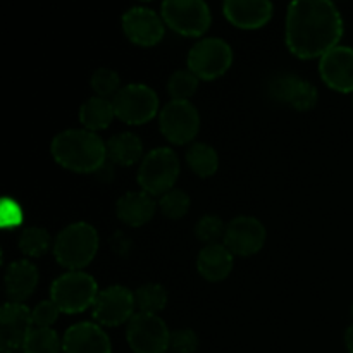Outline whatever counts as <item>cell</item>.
Listing matches in <instances>:
<instances>
[{
    "instance_id": "1",
    "label": "cell",
    "mask_w": 353,
    "mask_h": 353,
    "mask_svg": "<svg viewBox=\"0 0 353 353\" xmlns=\"http://www.w3.org/2000/svg\"><path fill=\"white\" fill-rule=\"evenodd\" d=\"M343 17L327 0H295L288 6L285 40L299 59H317L340 45Z\"/></svg>"
},
{
    "instance_id": "2",
    "label": "cell",
    "mask_w": 353,
    "mask_h": 353,
    "mask_svg": "<svg viewBox=\"0 0 353 353\" xmlns=\"http://www.w3.org/2000/svg\"><path fill=\"white\" fill-rule=\"evenodd\" d=\"M54 161L72 172H95L105 164L107 143L88 130H65L50 143Z\"/></svg>"
},
{
    "instance_id": "3",
    "label": "cell",
    "mask_w": 353,
    "mask_h": 353,
    "mask_svg": "<svg viewBox=\"0 0 353 353\" xmlns=\"http://www.w3.org/2000/svg\"><path fill=\"white\" fill-rule=\"evenodd\" d=\"M99 233L88 223H72L57 234L54 243L55 261L69 271H81L95 259Z\"/></svg>"
},
{
    "instance_id": "4",
    "label": "cell",
    "mask_w": 353,
    "mask_h": 353,
    "mask_svg": "<svg viewBox=\"0 0 353 353\" xmlns=\"http://www.w3.org/2000/svg\"><path fill=\"white\" fill-rule=\"evenodd\" d=\"M99 293L95 279L83 271L65 272L50 286V300L62 314L85 312L93 307Z\"/></svg>"
},
{
    "instance_id": "5",
    "label": "cell",
    "mask_w": 353,
    "mask_h": 353,
    "mask_svg": "<svg viewBox=\"0 0 353 353\" xmlns=\"http://www.w3.org/2000/svg\"><path fill=\"white\" fill-rule=\"evenodd\" d=\"M179 176V159L174 150L159 147L148 152L138 169V183L145 193L152 196L165 195L174 190V183Z\"/></svg>"
},
{
    "instance_id": "6",
    "label": "cell",
    "mask_w": 353,
    "mask_h": 353,
    "mask_svg": "<svg viewBox=\"0 0 353 353\" xmlns=\"http://www.w3.org/2000/svg\"><path fill=\"white\" fill-rule=\"evenodd\" d=\"M188 69L199 79L221 78L233 64V48L221 38H203L188 52Z\"/></svg>"
},
{
    "instance_id": "7",
    "label": "cell",
    "mask_w": 353,
    "mask_h": 353,
    "mask_svg": "<svg viewBox=\"0 0 353 353\" xmlns=\"http://www.w3.org/2000/svg\"><path fill=\"white\" fill-rule=\"evenodd\" d=\"M161 16L165 26L183 37H202L212 21L209 6L202 0H165Z\"/></svg>"
},
{
    "instance_id": "8",
    "label": "cell",
    "mask_w": 353,
    "mask_h": 353,
    "mask_svg": "<svg viewBox=\"0 0 353 353\" xmlns=\"http://www.w3.org/2000/svg\"><path fill=\"white\" fill-rule=\"evenodd\" d=\"M114 112L123 123L140 126L148 123L159 110V97L150 86L143 83H131L123 86L112 99Z\"/></svg>"
},
{
    "instance_id": "9",
    "label": "cell",
    "mask_w": 353,
    "mask_h": 353,
    "mask_svg": "<svg viewBox=\"0 0 353 353\" xmlns=\"http://www.w3.org/2000/svg\"><path fill=\"white\" fill-rule=\"evenodd\" d=\"M126 340L134 353H165L169 350L171 331L155 314H134L128 323Z\"/></svg>"
},
{
    "instance_id": "10",
    "label": "cell",
    "mask_w": 353,
    "mask_h": 353,
    "mask_svg": "<svg viewBox=\"0 0 353 353\" xmlns=\"http://www.w3.org/2000/svg\"><path fill=\"white\" fill-rule=\"evenodd\" d=\"M159 126H161L162 134L171 143H190L199 134L200 130L199 110L192 102L171 100L161 110Z\"/></svg>"
},
{
    "instance_id": "11",
    "label": "cell",
    "mask_w": 353,
    "mask_h": 353,
    "mask_svg": "<svg viewBox=\"0 0 353 353\" xmlns=\"http://www.w3.org/2000/svg\"><path fill=\"white\" fill-rule=\"evenodd\" d=\"M134 293L124 286L114 285L100 290L95 303H93V319L102 326L116 327L130 323L134 316Z\"/></svg>"
},
{
    "instance_id": "12",
    "label": "cell",
    "mask_w": 353,
    "mask_h": 353,
    "mask_svg": "<svg viewBox=\"0 0 353 353\" xmlns=\"http://www.w3.org/2000/svg\"><path fill=\"white\" fill-rule=\"evenodd\" d=\"M265 228L257 217L238 216L230 221L224 233L223 245L233 255L250 257L262 250L265 243Z\"/></svg>"
},
{
    "instance_id": "13",
    "label": "cell",
    "mask_w": 353,
    "mask_h": 353,
    "mask_svg": "<svg viewBox=\"0 0 353 353\" xmlns=\"http://www.w3.org/2000/svg\"><path fill=\"white\" fill-rule=\"evenodd\" d=\"M31 310L23 303H3L0 310V348L2 353L23 352L24 341L33 330Z\"/></svg>"
},
{
    "instance_id": "14",
    "label": "cell",
    "mask_w": 353,
    "mask_h": 353,
    "mask_svg": "<svg viewBox=\"0 0 353 353\" xmlns=\"http://www.w3.org/2000/svg\"><path fill=\"white\" fill-rule=\"evenodd\" d=\"M269 95L300 112L314 109L319 100V92L312 83L288 72L276 74V78L269 83Z\"/></svg>"
},
{
    "instance_id": "15",
    "label": "cell",
    "mask_w": 353,
    "mask_h": 353,
    "mask_svg": "<svg viewBox=\"0 0 353 353\" xmlns=\"http://www.w3.org/2000/svg\"><path fill=\"white\" fill-rule=\"evenodd\" d=\"M123 31L128 40L140 47H154L164 38L162 16L148 7H133L123 16Z\"/></svg>"
},
{
    "instance_id": "16",
    "label": "cell",
    "mask_w": 353,
    "mask_h": 353,
    "mask_svg": "<svg viewBox=\"0 0 353 353\" xmlns=\"http://www.w3.org/2000/svg\"><path fill=\"white\" fill-rule=\"evenodd\" d=\"M319 72L330 88L353 93V48L338 45L319 59Z\"/></svg>"
},
{
    "instance_id": "17",
    "label": "cell",
    "mask_w": 353,
    "mask_h": 353,
    "mask_svg": "<svg viewBox=\"0 0 353 353\" xmlns=\"http://www.w3.org/2000/svg\"><path fill=\"white\" fill-rule=\"evenodd\" d=\"M64 353H112L110 338L93 323L72 324L62 336Z\"/></svg>"
},
{
    "instance_id": "18",
    "label": "cell",
    "mask_w": 353,
    "mask_h": 353,
    "mask_svg": "<svg viewBox=\"0 0 353 353\" xmlns=\"http://www.w3.org/2000/svg\"><path fill=\"white\" fill-rule=\"evenodd\" d=\"M272 3L269 0H228L223 3L224 17L240 30H259L272 17Z\"/></svg>"
},
{
    "instance_id": "19",
    "label": "cell",
    "mask_w": 353,
    "mask_h": 353,
    "mask_svg": "<svg viewBox=\"0 0 353 353\" xmlns=\"http://www.w3.org/2000/svg\"><path fill=\"white\" fill-rule=\"evenodd\" d=\"M155 209H157V203H155L154 196L145 193L143 190L124 193L116 203V214L119 221L131 228L147 224L154 217Z\"/></svg>"
},
{
    "instance_id": "20",
    "label": "cell",
    "mask_w": 353,
    "mask_h": 353,
    "mask_svg": "<svg viewBox=\"0 0 353 353\" xmlns=\"http://www.w3.org/2000/svg\"><path fill=\"white\" fill-rule=\"evenodd\" d=\"M233 257L234 255L223 243L205 245L196 257V269L207 281H224L233 271Z\"/></svg>"
},
{
    "instance_id": "21",
    "label": "cell",
    "mask_w": 353,
    "mask_h": 353,
    "mask_svg": "<svg viewBox=\"0 0 353 353\" xmlns=\"http://www.w3.org/2000/svg\"><path fill=\"white\" fill-rule=\"evenodd\" d=\"M38 285V269L30 261H16L6 269V293L12 303H23Z\"/></svg>"
},
{
    "instance_id": "22",
    "label": "cell",
    "mask_w": 353,
    "mask_h": 353,
    "mask_svg": "<svg viewBox=\"0 0 353 353\" xmlns=\"http://www.w3.org/2000/svg\"><path fill=\"white\" fill-rule=\"evenodd\" d=\"M143 155V143L134 133L114 134L107 141V157L119 165H133Z\"/></svg>"
},
{
    "instance_id": "23",
    "label": "cell",
    "mask_w": 353,
    "mask_h": 353,
    "mask_svg": "<svg viewBox=\"0 0 353 353\" xmlns=\"http://www.w3.org/2000/svg\"><path fill=\"white\" fill-rule=\"evenodd\" d=\"M114 116L116 112H114L112 100L102 99V97H92L79 109V123L85 130L93 131V133L105 130L112 123Z\"/></svg>"
},
{
    "instance_id": "24",
    "label": "cell",
    "mask_w": 353,
    "mask_h": 353,
    "mask_svg": "<svg viewBox=\"0 0 353 353\" xmlns=\"http://www.w3.org/2000/svg\"><path fill=\"white\" fill-rule=\"evenodd\" d=\"M186 162L190 169L200 178L214 176L219 169V155L214 147L207 143H193L186 152Z\"/></svg>"
},
{
    "instance_id": "25",
    "label": "cell",
    "mask_w": 353,
    "mask_h": 353,
    "mask_svg": "<svg viewBox=\"0 0 353 353\" xmlns=\"http://www.w3.org/2000/svg\"><path fill=\"white\" fill-rule=\"evenodd\" d=\"M134 300L140 312L157 316L168 305V292L159 283H147L134 292Z\"/></svg>"
},
{
    "instance_id": "26",
    "label": "cell",
    "mask_w": 353,
    "mask_h": 353,
    "mask_svg": "<svg viewBox=\"0 0 353 353\" xmlns=\"http://www.w3.org/2000/svg\"><path fill=\"white\" fill-rule=\"evenodd\" d=\"M62 340L52 327H33L24 341L23 353H59Z\"/></svg>"
},
{
    "instance_id": "27",
    "label": "cell",
    "mask_w": 353,
    "mask_h": 353,
    "mask_svg": "<svg viewBox=\"0 0 353 353\" xmlns=\"http://www.w3.org/2000/svg\"><path fill=\"white\" fill-rule=\"evenodd\" d=\"M50 245L52 240L48 231L38 226L26 228L17 240V247L28 257H41V255L47 254Z\"/></svg>"
},
{
    "instance_id": "28",
    "label": "cell",
    "mask_w": 353,
    "mask_h": 353,
    "mask_svg": "<svg viewBox=\"0 0 353 353\" xmlns=\"http://www.w3.org/2000/svg\"><path fill=\"white\" fill-rule=\"evenodd\" d=\"M199 83L200 79L190 69H179V71L172 72L168 81V92L171 95V100L190 102V99L199 90Z\"/></svg>"
},
{
    "instance_id": "29",
    "label": "cell",
    "mask_w": 353,
    "mask_h": 353,
    "mask_svg": "<svg viewBox=\"0 0 353 353\" xmlns=\"http://www.w3.org/2000/svg\"><path fill=\"white\" fill-rule=\"evenodd\" d=\"M190 203L192 200H190L188 193L174 188L159 199V209L169 219H181L190 210Z\"/></svg>"
},
{
    "instance_id": "30",
    "label": "cell",
    "mask_w": 353,
    "mask_h": 353,
    "mask_svg": "<svg viewBox=\"0 0 353 353\" xmlns=\"http://www.w3.org/2000/svg\"><path fill=\"white\" fill-rule=\"evenodd\" d=\"M92 88L97 93V97L102 99H109V97H116L117 92L121 90V78L114 69L100 68L92 74Z\"/></svg>"
},
{
    "instance_id": "31",
    "label": "cell",
    "mask_w": 353,
    "mask_h": 353,
    "mask_svg": "<svg viewBox=\"0 0 353 353\" xmlns=\"http://www.w3.org/2000/svg\"><path fill=\"white\" fill-rule=\"evenodd\" d=\"M224 233H226V226L223 219L212 214L200 217L199 223L195 224L196 238L207 245L219 243V240H224Z\"/></svg>"
},
{
    "instance_id": "32",
    "label": "cell",
    "mask_w": 353,
    "mask_h": 353,
    "mask_svg": "<svg viewBox=\"0 0 353 353\" xmlns=\"http://www.w3.org/2000/svg\"><path fill=\"white\" fill-rule=\"evenodd\" d=\"M169 348L172 353H195L199 348V336L193 330L172 331Z\"/></svg>"
},
{
    "instance_id": "33",
    "label": "cell",
    "mask_w": 353,
    "mask_h": 353,
    "mask_svg": "<svg viewBox=\"0 0 353 353\" xmlns=\"http://www.w3.org/2000/svg\"><path fill=\"white\" fill-rule=\"evenodd\" d=\"M59 307L52 300H43L31 310L34 327H52V324L59 319Z\"/></svg>"
},
{
    "instance_id": "34",
    "label": "cell",
    "mask_w": 353,
    "mask_h": 353,
    "mask_svg": "<svg viewBox=\"0 0 353 353\" xmlns=\"http://www.w3.org/2000/svg\"><path fill=\"white\" fill-rule=\"evenodd\" d=\"M21 217L23 216H21V210L16 203H12V205L3 209V223H10L16 226V224L21 223Z\"/></svg>"
},
{
    "instance_id": "35",
    "label": "cell",
    "mask_w": 353,
    "mask_h": 353,
    "mask_svg": "<svg viewBox=\"0 0 353 353\" xmlns=\"http://www.w3.org/2000/svg\"><path fill=\"white\" fill-rule=\"evenodd\" d=\"M345 347H347L348 353H353V324L345 333Z\"/></svg>"
},
{
    "instance_id": "36",
    "label": "cell",
    "mask_w": 353,
    "mask_h": 353,
    "mask_svg": "<svg viewBox=\"0 0 353 353\" xmlns=\"http://www.w3.org/2000/svg\"><path fill=\"white\" fill-rule=\"evenodd\" d=\"M352 316H353V303H352Z\"/></svg>"
},
{
    "instance_id": "37",
    "label": "cell",
    "mask_w": 353,
    "mask_h": 353,
    "mask_svg": "<svg viewBox=\"0 0 353 353\" xmlns=\"http://www.w3.org/2000/svg\"><path fill=\"white\" fill-rule=\"evenodd\" d=\"M19 353H23V352H19Z\"/></svg>"
}]
</instances>
